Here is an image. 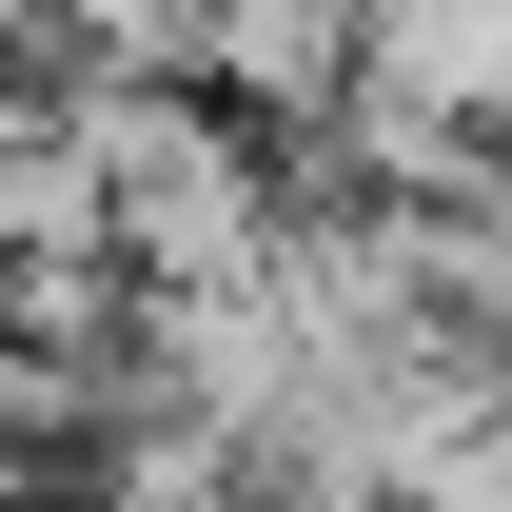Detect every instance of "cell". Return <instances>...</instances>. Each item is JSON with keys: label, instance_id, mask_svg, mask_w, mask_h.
I'll use <instances>...</instances> for the list:
<instances>
[{"label": "cell", "instance_id": "6da1fadb", "mask_svg": "<svg viewBox=\"0 0 512 512\" xmlns=\"http://www.w3.org/2000/svg\"><path fill=\"white\" fill-rule=\"evenodd\" d=\"M40 119L79 138L99 237H119V276H138V296H256V276H276L296 178H276V138H256V119H217L197 79H60Z\"/></svg>", "mask_w": 512, "mask_h": 512}, {"label": "cell", "instance_id": "7a4b0ae2", "mask_svg": "<svg viewBox=\"0 0 512 512\" xmlns=\"http://www.w3.org/2000/svg\"><path fill=\"white\" fill-rule=\"evenodd\" d=\"M355 99L414 138H512V0H355Z\"/></svg>", "mask_w": 512, "mask_h": 512}, {"label": "cell", "instance_id": "3957f363", "mask_svg": "<svg viewBox=\"0 0 512 512\" xmlns=\"http://www.w3.org/2000/svg\"><path fill=\"white\" fill-rule=\"evenodd\" d=\"M197 99L256 138H335L355 99V0H197Z\"/></svg>", "mask_w": 512, "mask_h": 512}, {"label": "cell", "instance_id": "277c9868", "mask_svg": "<svg viewBox=\"0 0 512 512\" xmlns=\"http://www.w3.org/2000/svg\"><path fill=\"white\" fill-rule=\"evenodd\" d=\"M40 40H60V79H197V0H40Z\"/></svg>", "mask_w": 512, "mask_h": 512}, {"label": "cell", "instance_id": "5b68a950", "mask_svg": "<svg viewBox=\"0 0 512 512\" xmlns=\"http://www.w3.org/2000/svg\"><path fill=\"white\" fill-rule=\"evenodd\" d=\"M473 473H493V512H512V394H493V434H473Z\"/></svg>", "mask_w": 512, "mask_h": 512}, {"label": "cell", "instance_id": "8992f818", "mask_svg": "<svg viewBox=\"0 0 512 512\" xmlns=\"http://www.w3.org/2000/svg\"><path fill=\"white\" fill-rule=\"evenodd\" d=\"M237 512H316V493H237Z\"/></svg>", "mask_w": 512, "mask_h": 512}]
</instances>
